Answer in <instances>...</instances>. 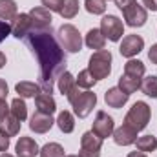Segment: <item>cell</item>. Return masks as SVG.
<instances>
[{
	"mask_svg": "<svg viewBox=\"0 0 157 157\" xmlns=\"http://www.w3.org/2000/svg\"><path fill=\"white\" fill-rule=\"evenodd\" d=\"M24 40L39 62L40 91L51 95L53 84L66 71V53L59 40L55 39V35L51 33V28H33L24 37Z\"/></svg>",
	"mask_w": 157,
	"mask_h": 157,
	"instance_id": "6da1fadb",
	"label": "cell"
},
{
	"mask_svg": "<svg viewBox=\"0 0 157 157\" xmlns=\"http://www.w3.org/2000/svg\"><path fill=\"white\" fill-rule=\"evenodd\" d=\"M66 99H68L70 104L73 106V112H75V115H77L78 119L88 117V115L93 112L95 104H97V95H95L93 91H90V90L80 91L78 86H75V88L71 90V93H70Z\"/></svg>",
	"mask_w": 157,
	"mask_h": 157,
	"instance_id": "7a4b0ae2",
	"label": "cell"
},
{
	"mask_svg": "<svg viewBox=\"0 0 157 157\" xmlns=\"http://www.w3.org/2000/svg\"><path fill=\"white\" fill-rule=\"evenodd\" d=\"M90 73L95 77V80H102L112 73V53L108 49H99L90 57L88 62Z\"/></svg>",
	"mask_w": 157,
	"mask_h": 157,
	"instance_id": "3957f363",
	"label": "cell"
},
{
	"mask_svg": "<svg viewBox=\"0 0 157 157\" xmlns=\"http://www.w3.org/2000/svg\"><path fill=\"white\" fill-rule=\"evenodd\" d=\"M150 117H152L150 106H148L146 102H143V101H137V102L130 108V112L126 113L124 124H128V126H132L133 130L141 132V130H144V128L148 126Z\"/></svg>",
	"mask_w": 157,
	"mask_h": 157,
	"instance_id": "277c9868",
	"label": "cell"
},
{
	"mask_svg": "<svg viewBox=\"0 0 157 157\" xmlns=\"http://www.w3.org/2000/svg\"><path fill=\"white\" fill-rule=\"evenodd\" d=\"M59 44L62 46V49H66L68 53H78L82 49V37L78 33V29L71 24H62L57 31Z\"/></svg>",
	"mask_w": 157,
	"mask_h": 157,
	"instance_id": "5b68a950",
	"label": "cell"
},
{
	"mask_svg": "<svg viewBox=\"0 0 157 157\" xmlns=\"http://www.w3.org/2000/svg\"><path fill=\"white\" fill-rule=\"evenodd\" d=\"M101 31L102 35L112 42H117L121 40V37L124 35V26H122V20L115 17V15H106L102 17L101 20Z\"/></svg>",
	"mask_w": 157,
	"mask_h": 157,
	"instance_id": "8992f818",
	"label": "cell"
},
{
	"mask_svg": "<svg viewBox=\"0 0 157 157\" xmlns=\"http://www.w3.org/2000/svg\"><path fill=\"white\" fill-rule=\"evenodd\" d=\"M102 139L97 137L93 132H86L80 137V152L78 157H101Z\"/></svg>",
	"mask_w": 157,
	"mask_h": 157,
	"instance_id": "52a82bcc",
	"label": "cell"
},
{
	"mask_svg": "<svg viewBox=\"0 0 157 157\" xmlns=\"http://www.w3.org/2000/svg\"><path fill=\"white\" fill-rule=\"evenodd\" d=\"M122 17H124L126 24H128L130 28H141V26H144L146 20H148L146 9H144L143 6H139L137 2L132 4L130 7H126V9L122 11Z\"/></svg>",
	"mask_w": 157,
	"mask_h": 157,
	"instance_id": "ba28073f",
	"label": "cell"
},
{
	"mask_svg": "<svg viewBox=\"0 0 157 157\" xmlns=\"http://www.w3.org/2000/svg\"><path fill=\"white\" fill-rule=\"evenodd\" d=\"M113 130H115V124H113V119L110 117L106 112H97V117L93 121V128L91 132L101 137V139H106L110 135H113Z\"/></svg>",
	"mask_w": 157,
	"mask_h": 157,
	"instance_id": "9c48e42d",
	"label": "cell"
},
{
	"mask_svg": "<svg viewBox=\"0 0 157 157\" xmlns=\"http://www.w3.org/2000/svg\"><path fill=\"white\" fill-rule=\"evenodd\" d=\"M143 48H144L143 37H139V35H128V37H124L122 42H121L119 53L122 57H126V59H133L137 53L143 51Z\"/></svg>",
	"mask_w": 157,
	"mask_h": 157,
	"instance_id": "30bf717a",
	"label": "cell"
},
{
	"mask_svg": "<svg viewBox=\"0 0 157 157\" xmlns=\"http://www.w3.org/2000/svg\"><path fill=\"white\" fill-rule=\"evenodd\" d=\"M31 29H33V22H31L29 13H20L11 22V35L17 37V39H24Z\"/></svg>",
	"mask_w": 157,
	"mask_h": 157,
	"instance_id": "8fae6325",
	"label": "cell"
},
{
	"mask_svg": "<svg viewBox=\"0 0 157 157\" xmlns=\"http://www.w3.org/2000/svg\"><path fill=\"white\" fill-rule=\"evenodd\" d=\"M113 141L119 146H130L137 141V130H133L128 124H122L121 128L113 130Z\"/></svg>",
	"mask_w": 157,
	"mask_h": 157,
	"instance_id": "7c38bea8",
	"label": "cell"
},
{
	"mask_svg": "<svg viewBox=\"0 0 157 157\" xmlns=\"http://www.w3.org/2000/svg\"><path fill=\"white\" fill-rule=\"evenodd\" d=\"M15 150H17V155L18 157H35L40 154L39 144L31 137H20L17 146H15Z\"/></svg>",
	"mask_w": 157,
	"mask_h": 157,
	"instance_id": "4fadbf2b",
	"label": "cell"
},
{
	"mask_svg": "<svg viewBox=\"0 0 157 157\" xmlns=\"http://www.w3.org/2000/svg\"><path fill=\"white\" fill-rule=\"evenodd\" d=\"M53 117L51 115H46V113H33V117L29 121V128H31V132H35V133H46V132H49L51 130V126H53Z\"/></svg>",
	"mask_w": 157,
	"mask_h": 157,
	"instance_id": "5bb4252c",
	"label": "cell"
},
{
	"mask_svg": "<svg viewBox=\"0 0 157 157\" xmlns=\"http://www.w3.org/2000/svg\"><path fill=\"white\" fill-rule=\"evenodd\" d=\"M29 17H31V22H33V28H51V11H48L46 7H33L29 11Z\"/></svg>",
	"mask_w": 157,
	"mask_h": 157,
	"instance_id": "9a60e30c",
	"label": "cell"
},
{
	"mask_svg": "<svg viewBox=\"0 0 157 157\" xmlns=\"http://www.w3.org/2000/svg\"><path fill=\"white\" fill-rule=\"evenodd\" d=\"M128 93H124L119 86L115 88H110L106 93H104V101H106V104L110 106V108H122L126 102H128Z\"/></svg>",
	"mask_w": 157,
	"mask_h": 157,
	"instance_id": "2e32d148",
	"label": "cell"
},
{
	"mask_svg": "<svg viewBox=\"0 0 157 157\" xmlns=\"http://www.w3.org/2000/svg\"><path fill=\"white\" fill-rule=\"evenodd\" d=\"M35 104H37V112L46 113V115H53L55 110H57V102H55V99L49 93H42L40 91L35 97Z\"/></svg>",
	"mask_w": 157,
	"mask_h": 157,
	"instance_id": "e0dca14e",
	"label": "cell"
},
{
	"mask_svg": "<svg viewBox=\"0 0 157 157\" xmlns=\"http://www.w3.org/2000/svg\"><path fill=\"white\" fill-rule=\"evenodd\" d=\"M104 44H106V37L102 35V31L101 29H90L88 33H86V46L90 48V49H104Z\"/></svg>",
	"mask_w": 157,
	"mask_h": 157,
	"instance_id": "ac0fdd59",
	"label": "cell"
},
{
	"mask_svg": "<svg viewBox=\"0 0 157 157\" xmlns=\"http://www.w3.org/2000/svg\"><path fill=\"white\" fill-rule=\"evenodd\" d=\"M17 15H18V9L15 0H0V20L13 22Z\"/></svg>",
	"mask_w": 157,
	"mask_h": 157,
	"instance_id": "d6986e66",
	"label": "cell"
},
{
	"mask_svg": "<svg viewBox=\"0 0 157 157\" xmlns=\"http://www.w3.org/2000/svg\"><path fill=\"white\" fill-rule=\"evenodd\" d=\"M20 122H22V121H18L15 115L9 113V115H6V117L0 121V130H2L6 135L13 137V135H17V133L20 132Z\"/></svg>",
	"mask_w": 157,
	"mask_h": 157,
	"instance_id": "ffe728a7",
	"label": "cell"
},
{
	"mask_svg": "<svg viewBox=\"0 0 157 157\" xmlns=\"http://www.w3.org/2000/svg\"><path fill=\"white\" fill-rule=\"evenodd\" d=\"M17 93L22 97V99H29V97H37L40 93V86L35 82H29V80H22L15 86Z\"/></svg>",
	"mask_w": 157,
	"mask_h": 157,
	"instance_id": "44dd1931",
	"label": "cell"
},
{
	"mask_svg": "<svg viewBox=\"0 0 157 157\" xmlns=\"http://www.w3.org/2000/svg\"><path fill=\"white\" fill-rule=\"evenodd\" d=\"M77 86V80H75V77L70 73V71H64L60 77L57 78V88H59V91L62 93V95H70L71 93V90Z\"/></svg>",
	"mask_w": 157,
	"mask_h": 157,
	"instance_id": "7402d4cb",
	"label": "cell"
},
{
	"mask_svg": "<svg viewBox=\"0 0 157 157\" xmlns=\"http://www.w3.org/2000/svg\"><path fill=\"white\" fill-rule=\"evenodd\" d=\"M119 88L124 91V93H128V95H132L133 91H137L139 88H141V78L137 77H132V75H126V73H122L121 78H119Z\"/></svg>",
	"mask_w": 157,
	"mask_h": 157,
	"instance_id": "603a6c76",
	"label": "cell"
},
{
	"mask_svg": "<svg viewBox=\"0 0 157 157\" xmlns=\"http://www.w3.org/2000/svg\"><path fill=\"white\" fill-rule=\"evenodd\" d=\"M57 124H59V128H60L62 133H71V132L75 130V119H73V115H71L70 112H66V110L59 113Z\"/></svg>",
	"mask_w": 157,
	"mask_h": 157,
	"instance_id": "cb8c5ba5",
	"label": "cell"
},
{
	"mask_svg": "<svg viewBox=\"0 0 157 157\" xmlns=\"http://www.w3.org/2000/svg\"><path fill=\"white\" fill-rule=\"evenodd\" d=\"M146 71L144 64L141 60H135V59H128V62L124 64V73L126 75H132V77H137V78H143Z\"/></svg>",
	"mask_w": 157,
	"mask_h": 157,
	"instance_id": "d4e9b609",
	"label": "cell"
},
{
	"mask_svg": "<svg viewBox=\"0 0 157 157\" xmlns=\"http://www.w3.org/2000/svg\"><path fill=\"white\" fill-rule=\"evenodd\" d=\"M11 115H15V117L18 119V121H24V119L28 117V106H26V102H24V99L22 97H17V99H13V102H11Z\"/></svg>",
	"mask_w": 157,
	"mask_h": 157,
	"instance_id": "484cf974",
	"label": "cell"
},
{
	"mask_svg": "<svg viewBox=\"0 0 157 157\" xmlns=\"http://www.w3.org/2000/svg\"><path fill=\"white\" fill-rule=\"evenodd\" d=\"M40 157H66L64 155V148L59 143H48L40 148Z\"/></svg>",
	"mask_w": 157,
	"mask_h": 157,
	"instance_id": "4316f807",
	"label": "cell"
},
{
	"mask_svg": "<svg viewBox=\"0 0 157 157\" xmlns=\"http://www.w3.org/2000/svg\"><path fill=\"white\" fill-rule=\"evenodd\" d=\"M141 90H143L144 95H148V97H152V99H157V77L155 75H150V77L143 78Z\"/></svg>",
	"mask_w": 157,
	"mask_h": 157,
	"instance_id": "83f0119b",
	"label": "cell"
},
{
	"mask_svg": "<svg viewBox=\"0 0 157 157\" xmlns=\"http://www.w3.org/2000/svg\"><path fill=\"white\" fill-rule=\"evenodd\" d=\"M135 143H137V150L139 152H154V150H157V139L154 135L139 137Z\"/></svg>",
	"mask_w": 157,
	"mask_h": 157,
	"instance_id": "f1b7e54d",
	"label": "cell"
},
{
	"mask_svg": "<svg viewBox=\"0 0 157 157\" xmlns=\"http://www.w3.org/2000/svg\"><path fill=\"white\" fill-rule=\"evenodd\" d=\"M78 13V0H64L62 2V9H60V17L70 20Z\"/></svg>",
	"mask_w": 157,
	"mask_h": 157,
	"instance_id": "f546056e",
	"label": "cell"
},
{
	"mask_svg": "<svg viewBox=\"0 0 157 157\" xmlns=\"http://www.w3.org/2000/svg\"><path fill=\"white\" fill-rule=\"evenodd\" d=\"M75 80H77V86H78V88H84V90L93 88V86H95V82H97V80H95V77L90 73V70H82Z\"/></svg>",
	"mask_w": 157,
	"mask_h": 157,
	"instance_id": "4dcf8cb0",
	"label": "cell"
},
{
	"mask_svg": "<svg viewBox=\"0 0 157 157\" xmlns=\"http://www.w3.org/2000/svg\"><path fill=\"white\" fill-rule=\"evenodd\" d=\"M84 7L91 15H102L106 11V0H86Z\"/></svg>",
	"mask_w": 157,
	"mask_h": 157,
	"instance_id": "1f68e13d",
	"label": "cell"
},
{
	"mask_svg": "<svg viewBox=\"0 0 157 157\" xmlns=\"http://www.w3.org/2000/svg\"><path fill=\"white\" fill-rule=\"evenodd\" d=\"M40 2H42V7H46L48 11L60 13V9H62V2H64V0H40Z\"/></svg>",
	"mask_w": 157,
	"mask_h": 157,
	"instance_id": "d6a6232c",
	"label": "cell"
},
{
	"mask_svg": "<svg viewBox=\"0 0 157 157\" xmlns=\"http://www.w3.org/2000/svg\"><path fill=\"white\" fill-rule=\"evenodd\" d=\"M9 33H11V24L6 20H0V42H4Z\"/></svg>",
	"mask_w": 157,
	"mask_h": 157,
	"instance_id": "836d02e7",
	"label": "cell"
},
{
	"mask_svg": "<svg viewBox=\"0 0 157 157\" xmlns=\"http://www.w3.org/2000/svg\"><path fill=\"white\" fill-rule=\"evenodd\" d=\"M7 148H9V135H6V133L0 130V152L4 154Z\"/></svg>",
	"mask_w": 157,
	"mask_h": 157,
	"instance_id": "e575fe53",
	"label": "cell"
},
{
	"mask_svg": "<svg viewBox=\"0 0 157 157\" xmlns=\"http://www.w3.org/2000/svg\"><path fill=\"white\" fill-rule=\"evenodd\" d=\"M115 4H117V7L121 11H124L126 7H130L132 4H135V0H115Z\"/></svg>",
	"mask_w": 157,
	"mask_h": 157,
	"instance_id": "d590c367",
	"label": "cell"
},
{
	"mask_svg": "<svg viewBox=\"0 0 157 157\" xmlns=\"http://www.w3.org/2000/svg\"><path fill=\"white\" fill-rule=\"evenodd\" d=\"M7 84H6V80L4 78H0V99L2 101H6V97H7Z\"/></svg>",
	"mask_w": 157,
	"mask_h": 157,
	"instance_id": "8d00e7d4",
	"label": "cell"
},
{
	"mask_svg": "<svg viewBox=\"0 0 157 157\" xmlns=\"http://www.w3.org/2000/svg\"><path fill=\"white\" fill-rule=\"evenodd\" d=\"M6 115H9V106L6 104V101L0 99V121L6 117Z\"/></svg>",
	"mask_w": 157,
	"mask_h": 157,
	"instance_id": "74e56055",
	"label": "cell"
},
{
	"mask_svg": "<svg viewBox=\"0 0 157 157\" xmlns=\"http://www.w3.org/2000/svg\"><path fill=\"white\" fill-rule=\"evenodd\" d=\"M148 59L152 60V64H157V44H154L148 51Z\"/></svg>",
	"mask_w": 157,
	"mask_h": 157,
	"instance_id": "f35d334b",
	"label": "cell"
},
{
	"mask_svg": "<svg viewBox=\"0 0 157 157\" xmlns=\"http://www.w3.org/2000/svg\"><path fill=\"white\" fill-rule=\"evenodd\" d=\"M143 6L150 11H157V0H143Z\"/></svg>",
	"mask_w": 157,
	"mask_h": 157,
	"instance_id": "ab89813d",
	"label": "cell"
},
{
	"mask_svg": "<svg viewBox=\"0 0 157 157\" xmlns=\"http://www.w3.org/2000/svg\"><path fill=\"white\" fill-rule=\"evenodd\" d=\"M128 157H146L144 152H132V154H128Z\"/></svg>",
	"mask_w": 157,
	"mask_h": 157,
	"instance_id": "60d3db41",
	"label": "cell"
},
{
	"mask_svg": "<svg viewBox=\"0 0 157 157\" xmlns=\"http://www.w3.org/2000/svg\"><path fill=\"white\" fill-rule=\"evenodd\" d=\"M4 66H6V55H4V53L0 51V70H2Z\"/></svg>",
	"mask_w": 157,
	"mask_h": 157,
	"instance_id": "b9f144b4",
	"label": "cell"
},
{
	"mask_svg": "<svg viewBox=\"0 0 157 157\" xmlns=\"http://www.w3.org/2000/svg\"><path fill=\"white\" fill-rule=\"evenodd\" d=\"M0 157H13V155H11V154H2Z\"/></svg>",
	"mask_w": 157,
	"mask_h": 157,
	"instance_id": "7bdbcfd3",
	"label": "cell"
},
{
	"mask_svg": "<svg viewBox=\"0 0 157 157\" xmlns=\"http://www.w3.org/2000/svg\"><path fill=\"white\" fill-rule=\"evenodd\" d=\"M66 157H78V155H66Z\"/></svg>",
	"mask_w": 157,
	"mask_h": 157,
	"instance_id": "ee69618b",
	"label": "cell"
}]
</instances>
